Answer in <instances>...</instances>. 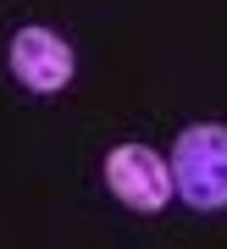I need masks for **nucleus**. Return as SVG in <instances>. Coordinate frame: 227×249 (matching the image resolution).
Masks as SVG:
<instances>
[{"instance_id":"nucleus-3","label":"nucleus","mask_w":227,"mask_h":249,"mask_svg":"<svg viewBox=\"0 0 227 249\" xmlns=\"http://www.w3.org/2000/svg\"><path fill=\"white\" fill-rule=\"evenodd\" d=\"M11 72H17L22 89L56 94L72 78V45L61 34H50V28H22V34L11 39Z\"/></svg>"},{"instance_id":"nucleus-1","label":"nucleus","mask_w":227,"mask_h":249,"mask_svg":"<svg viewBox=\"0 0 227 249\" xmlns=\"http://www.w3.org/2000/svg\"><path fill=\"white\" fill-rule=\"evenodd\" d=\"M172 178L194 211H222L227 205V127L222 122H194L177 133Z\"/></svg>"},{"instance_id":"nucleus-2","label":"nucleus","mask_w":227,"mask_h":249,"mask_svg":"<svg viewBox=\"0 0 227 249\" xmlns=\"http://www.w3.org/2000/svg\"><path fill=\"white\" fill-rule=\"evenodd\" d=\"M105 183H111V194L128 211H161L172 199V188H177V178L166 172V160L155 150H144V144H116L105 155Z\"/></svg>"}]
</instances>
